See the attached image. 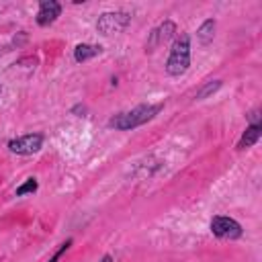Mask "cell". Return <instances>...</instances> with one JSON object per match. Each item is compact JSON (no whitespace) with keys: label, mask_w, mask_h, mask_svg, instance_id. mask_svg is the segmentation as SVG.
I'll use <instances>...</instances> for the list:
<instances>
[{"label":"cell","mask_w":262,"mask_h":262,"mask_svg":"<svg viewBox=\"0 0 262 262\" xmlns=\"http://www.w3.org/2000/svg\"><path fill=\"white\" fill-rule=\"evenodd\" d=\"M160 108H162V104H139V106H135L133 111L115 115V117L108 121V125L115 127V129H121V131L135 129V127L147 123L149 119H154V117L160 113Z\"/></svg>","instance_id":"6da1fadb"},{"label":"cell","mask_w":262,"mask_h":262,"mask_svg":"<svg viewBox=\"0 0 262 262\" xmlns=\"http://www.w3.org/2000/svg\"><path fill=\"white\" fill-rule=\"evenodd\" d=\"M188 66H190V39L186 33H182L172 45L170 57L166 61V72L170 76H180L188 70Z\"/></svg>","instance_id":"7a4b0ae2"},{"label":"cell","mask_w":262,"mask_h":262,"mask_svg":"<svg viewBox=\"0 0 262 262\" xmlns=\"http://www.w3.org/2000/svg\"><path fill=\"white\" fill-rule=\"evenodd\" d=\"M129 20H131V16L127 12H104V14H100L96 29L102 35H117L129 25Z\"/></svg>","instance_id":"3957f363"},{"label":"cell","mask_w":262,"mask_h":262,"mask_svg":"<svg viewBox=\"0 0 262 262\" xmlns=\"http://www.w3.org/2000/svg\"><path fill=\"white\" fill-rule=\"evenodd\" d=\"M41 145H43V135L41 133H29V135H23V137H16V139L8 141V149L12 154H20V156L35 154V151L41 149Z\"/></svg>","instance_id":"277c9868"},{"label":"cell","mask_w":262,"mask_h":262,"mask_svg":"<svg viewBox=\"0 0 262 262\" xmlns=\"http://www.w3.org/2000/svg\"><path fill=\"white\" fill-rule=\"evenodd\" d=\"M211 231L217 235V237H225V239H237L242 235V225L235 221V219H229V217H223V215H217L211 219Z\"/></svg>","instance_id":"5b68a950"},{"label":"cell","mask_w":262,"mask_h":262,"mask_svg":"<svg viewBox=\"0 0 262 262\" xmlns=\"http://www.w3.org/2000/svg\"><path fill=\"white\" fill-rule=\"evenodd\" d=\"M59 12H61L59 2H55V0H43L39 4V12H37V25H41V27L51 25L59 16Z\"/></svg>","instance_id":"8992f818"},{"label":"cell","mask_w":262,"mask_h":262,"mask_svg":"<svg viewBox=\"0 0 262 262\" xmlns=\"http://www.w3.org/2000/svg\"><path fill=\"white\" fill-rule=\"evenodd\" d=\"M174 31H176V25H174L172 20H166L162 27H158V29L151 33L149 49H151V47H156V45H160V43H164V41H168V39L174 35Z\"/></svg>","instance_id":"52a82bcc"},{"label":"cell","mask_w":262,"mask_h":262,"mask_svg":"<svg viewBox=\"0 0 262 262\" xmlns=\"http://www.w3.org/2000/svg\"><path fill=\"white\" fill-rule=\"evenodd\" d=\"M260 131H262V125H260V123H252V125L246 129V133L242 135V139H239V143H237V149H244V147L254 145V143L258 141V137H260Z\"/></svg>","instance_id":"ba28073f"},{"label":"cell","mask_w":262,"mask_h":262,"mask_svg":"<svg viewBox=\"0 0 262 262\" xmlns=\"http://www.w3.org/2000/svg\"><path fill=\"white\" fill-rule=\"evenodd\" d=\"M98 53H100V47H98V45L82 43V45H78V47L74 49V59H76V61H86V59H90V57H94V55H98Z\"/></svg>","instance_id":"9c48e42d"},{"label":"cell","mask_w":262,"mask_h":262,"mask_svg":"<svg viewBox=\"0 0 262 262\" xmlns=\"http://www.w3.org/2000/svg\"><path fill=\"white\" fill-rule=\"evenodd\" d=\"M213 35H215V20L209 18V20H205V23L201 25V29L196 31V37H199V41H201L203 45H209V43L213 41Z\"/></svg>","instance_id":"30bf717a"},{"label":"cell","mask_w":262,"mask_h":262,"mask_svg":"<svg viewBox=\"0 0 262 262\" xmlns=\"http://www.w3.org/2000/svg\"><path fill=\"white\" fill-rule=\"evenodd\" d=\"M35 190H37V180H35V178H27V182L16 188V196H23V194L35 192Z\"/></svg>","instance_id":"8fae6325"},{"label":"cell","mask_w":262,"mask_h":262,"mask_svg":"<svg viewBox=\"0 0 262 262\" xmlns=\"http://www.w3.org/2000/svg\"><path fill=\"white\" fill-rule=\"evenodd\" d=\"M219 86H221V82H219V80H215V82H209V84H207V86H205V88H203L201 92H196V100H203L205 96L213 94V92H215V90H217Z\"/></svg>","instance_id":"7c38bea8"},{"label":"cell","mask_w":262,"mask_h":262,"mask_svg":"<svg viewBox=\"0 0 262 262\" xmlns=\"http://www.w3.org/2000/svg\"><path fill=\"white\" fill-rule=\"evenodd\" d=\"M70 246H72V239H66V242H63V244H61V246H59V250H57V252H55V254H53V258H51V260H49V262H57V260H59V258H61V254H63V252H66V250H68V248H70Z\"/></svg>","instance_id":"4fadbf2b"},{"label":"cell","mask_w":262,"mask_h":262,"mask_svg":"<svg viewBox=\"0 0 262 262\" xmlns=\"http://www.w3.org/2000/svg\"><path fill=\"white\" fill-rule=\"evenodd\" d=\"M100 262H113V258L111 256H102V260Z\"/></svg>","instance_id":"5bb4252c"},{"label":"cell","mask_w":262,"mask_h":262,"mask_svg":"<svg viewBox=\"0 0 262 262\" xmlns=\"http://www.w3.org/2000/svg\"><path fill=\"white\" fill-rule=\"evenodd\" d=\"M0 92H2V86H0Z\"/></svg>","instance_id":"9a60e30c"}]
</instances>
